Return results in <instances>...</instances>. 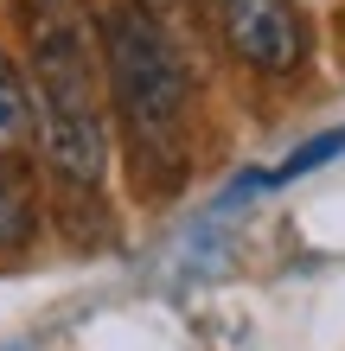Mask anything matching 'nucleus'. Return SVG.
<instances>
[{"label":"nucleus","mask_w":345,"mask_h":351,"mask_svg":"<svg viewBox=\"0 0 345 351\" xmlns=\"http://www.w3.org/2000/svg\"><path fill=\"white\" fill-rule=\"evenodd\" d=\"M0 77H7V71H0Z\"/></svg>","instance_id":"8"},{"label":"nucleus","mask_w":345,"mask_h":351,"mask_svg":"<svg viewBox=\"0 0 345 351\" xmlns=\"http://www.w3.org/2000/svg\"><path fill=\"white\" fill-rule=\"evenodd\" d=\"M19 26L32 45V77L45 96L38 141L58 179L103 185L109 167V128H103V45L84 13V0H19Z\"/></svg>","instance_id":"1"},{"label":"nucleus","mask_w":345,"mask_h":351,"mask_svg":"<svg viewBox=\"0 0 345 351\" xmlns=\"http://www.w3.org/2000/svg\"><path fill=\"white\" fill-rule=\"evenodd\" d=\"M141 7H167V0H141Z\"/></svg>","instance_id":"7"},{"label":"nucleus","mask_w":345,"mask_h":351,"mask_svg":"<svg viewBox=\"0 0 345 351\" xmlns=\"http://www.w3.org/2000/svg\"><path fill=\"white\" fill-rule=\"evenodd\" d=\"M26 230H32V198L13 173H0V250L26 243Z\"/></svg>","instance_id":"4"},{"label":"nucleus","mask_w":345,"mask_h":351,"mask_svg":"<svg viewBox=\"0 0 345 351\" xmlns=\"http://www.w3.org/2000/svg\"><path fill=\"white\" fill-rule=\"evenodd\" d=\"M32 128V109H26V90L13 77H0V147H13L19 134Z\"/></svg>","instance_id":"5"},{"label":"nucleus","mask_w":345,"mask_h":351,"mask_svg":"<svg viewBox=\"0 0 345 351\" xmlns=\"http://www.w3.org/2000/svg\"><path fill=\"white\" fill-rule=\"evenodd\" d=\"M333 154H345V134H320V141H307L300 154H288V167H275V179H294V173H307V167H320V160H333Z\"/></svg>","instance_id":"6"},{"label":"nucleus","mask_w":345,"mask_h":351,"mask_svg":"<svg viewBox=\"0 0 345 351\" xmlns=\"http://www.w3.org/2000/svg\"><path fill=\"white\" fill-rule=\"evenodd\" d=\"M217 19H224V38L243 64L256 71H294L300 51H307V32H300V19L288 0H217Z\"/></svg>","instance_id":"3"},{"label":"nucleus","mask_w":345,"mask_h":351,"mask_svg":"<svg viewBox=\"0 0 345 351\" xmlns=\"http://www.w3.org/2000/svg\"><path fill=\"white\" fill-rule=\"evenodd\" d=\"M103 64H109V90L121 102V121L141 147H173L179 115H186V71H179L173 38L160 32V19L141 0H121L103 19Z\"/></svg>","instance_id":"2"}]
</instances>
